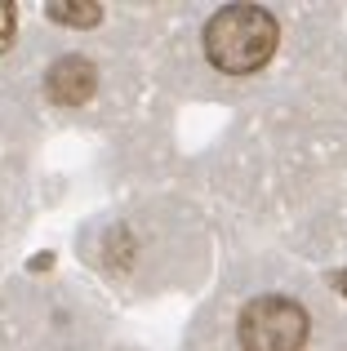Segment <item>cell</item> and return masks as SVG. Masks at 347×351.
Listing matches in <instances>:
<instances>
[{
    "mask_svg": "<svg viewBox=\"0 0 347 351\" xmlns=\"http://www.w3.org/2000/svg\"><path fill=\"white\" fill-rule=\"evenodd\" d=\"M307 329H312L307 311L285 293H259L254 302H245L236 320L245 351H303Z\"/></svg>",
    "mask_w": 347,
    "mask_h": 351,
    "instance_id": "7a4b0ae2",
    "label": "cell"
},
{
    "mask_svg": "<svg viewBox=\"0 0 347 351\" xmlns=\"http://www.w3.org/2000/svg\"><path fill=\"white\" fill-rule=\"evenodd\" d=\"M334 289H339V293H347V271H339V276H334Z\"/></svg>",
    "mask_w": 347,
    "mask_h": 351,
    "instance_id": "8992f818",
    "label": "cell"
},
{
    "mask_svg": "<svg viewBox=\"0 0 347 351\" xmlns=\"http://www.w3.org/2000/svg\"><path fill=\"white\" fill-rule=\"evenodd\" d=\"M49 18L62 27H98L103 23V5H94V0H53Z\"/></svg>",
    "mask_w": 347,
    "mask_h": 351,
    "instance_id": "277c9868",
    "label": "cell"
},
{
    "mask_svg": "<svg viewBox=\"0 0 347 351\" xmlns=\"http://www.w3.org/2000/svg\"><path fill=\"white\" fill-rule=\"evenodd\" d=\"M94 85H98V71L89 58H80V53H67V58H58L49 67V76H45V89H49V98L58 107H80L94 98Z\"/></svg>",
    "mask_w": 347,
    "mask_h": 351,
    "instance_id": "3957f363",
    "label": "cell"
},
{
    "mask_svg": "<svg viewBox=\"0 0 347 351\" xmlns=\"http://www.w3.org/2000/svg\"><path fill=\"white\" fill-rule=\"evenodd\" d=\"M280 45V27L259 5H227L205 23V58L223 76H250L267 67Z\"/></svg>",
    "mask_w": 347,
    "mask_h": 351,
    "instance_id": "6da1fadb",
    "label": "cell"
},
{
    "mask_svg": "<svg viewBox=\"0 0 347 351\" xmlns=\"http://www.w3.org/2000/svg\"><path fill=\"white\" fill-rule=\"evenodd\" d=\"M14 23H18L14 5H9V0H0V53H5L9 40H14Z\"/></svg>",
    "mask_w": 347,
    "mask_h": 351,
    "instance_id": "5b68a950",
    "label": "cell"
}]
</instances>
